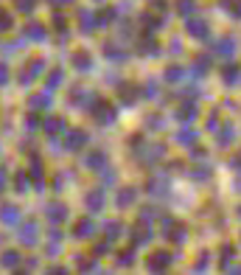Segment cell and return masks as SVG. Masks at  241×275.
<instances>
[{
	"mask_svg": "<svg viewBox=\"0 0 241 275\" xmlns=\"http://www.w3.org/2000/svg\"><path fill=\"white\" fill-rule=\"evenodd\" d=\"M236 169H241V155H239V157H236Z\"/></svg>",
	"mask_w": 241,
	"mask_h": 275,
	"instance_id": "52a82bcc",
	"label": "cell"
},
{
	"mask_svg": "<svg viewBox=\"0 0 241 275\" xmlns=\"http://www.w3.org/2000/svg\"><path fill=\"white\" fill-rule=\"evenodd\" d=\"M191 34H196V37H208V26H205V23H191Z\"/></svg>",
	"mask_w": 241,
	"mask_h": 275,
	"instance_id": "3957f363",
	"label": "cell"
},
{
	"mask_svg": "<svg viewBox=\"0 0 241 275\" xmlns=\"http://www.w3.org/2000/svg\"><path fill=\"white\" fill-rule=\"evenodd\" d=\"M239 219H241V208H239Z\"/></svg>",
	"mask_w": 241,
	"mask_h": 275,
	"instance_id": "9c48e42d",
	"label": "cell"
},
{
	"mask_svg": "<svg viewBox=\"0 0 241 275\" xmlns=\"http://www.w3.org/2000/svg\"><path fill=\"white\" fill-rule=\"evenodd\" d=\"M239 51V42H236V37H225L216 42V53L222 56V59H230L233 53Z\"/></svg>",
	"mask_w": 241,
	"mask_h": 275,
	"instance_id": "6da1fadb",
	"label": "cell"
},
{
	"mask_svg": "<svg viewBox=\"0 0 241 275\" xmlns=\"http://www.w3.org/2000/svg\"><path fill=\"white\" fill-rule=\"evenodd\" d=\"M233 132H236L233 127H225V132H222V146H227L233 141Z\"/></svg>",
	"mask_w": 241,
	"mask_h": 275,
	"instance_id": "277c9868",
	"label": "cell"
},
{
	"mask_svg": "<svg viewBox=\"0 0 241 275\" xmlns=\"http://www.w3.org/2000/svg\"><path fill=\"white\" fill-rule=\"evenodd\" d=\"M230 12L236 14V17H241V0H236V3H233V9H230Z\"/></svg>",
	"mask_w": 241,
	"mask_h": 275,
	"instance_id": "5b68a950",
	"label": "cell"
},
{
	"mask_svg": "<svg viewBox=\"0 0 241 275\" xmlns=\"http://www.w3.org/2000/svg\"><path fill=\"white\" fill-rule=\"evenodd\" d=\"M219 3H222V9H227L230 3H236V0H219Z\"/></svg>",
	"mask_w": 241,
	"mask_h": 275,
	"instance_id": "8992f818",
	"label": "cell"
},
{
	"mask_svg": "<svg viewBox=\"0 0 241 275\" xmlns=\"http://www.w3.org/2000/svg\"><path fill=\"white\" fill-rule=\"evenodd\" d=\"M225 81H227V84H241V67L230 65L227 70H225Z\"/></svg>",
	"mask_w": 241,
	"mask_h": 275,
	"instance_id": "7a4b0ae2",
	"label": "cell"
},
{
	"mask_svg": "<svg viewBox=\"0 0 241 275\" xmlns=\"http://www.w3.org/2000/svg\"><path fill=\"white\" fill-rule=\"evenodd\" d=\"M233 275H241V267H239V270H236V273H233Z\"/></svg>",
	"mask_w": 241,
	"mask_h": 275,
	"instance_id": "ba28073f",
	"label": "cell"
}]
</instances>
